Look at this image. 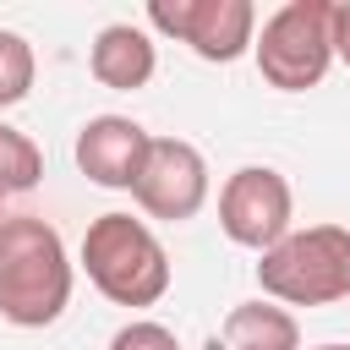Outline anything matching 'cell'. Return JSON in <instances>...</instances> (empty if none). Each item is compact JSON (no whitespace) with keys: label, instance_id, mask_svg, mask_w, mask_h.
Returning a JSON list of instances; mask_svg holds the SVG:
<instances>
[{"label":"cell","instance_id":"cell-5","mask_svg":"<svg viewBox=\"0 0 350 350\" xmlns=\"http://www.w3.org/2000/svg\"><path fill=\"white\" fill-rule=\"evenodd\" d=\"M148 22L164 38L191 44V55L208 66L241 60L257 38V5L252 0H153Z\"/></svg>","mask_w":350,"mask_h":350},{"label":"cell","instance_id":"cell-8","mask_svg":"<svg viewBox=\"0 0 350 350\" xmlns=\"http://www.w3.org/2000/svg\"><path fill=\"white\" fill-rule=\"evenodd\" d=\"M148 148H153V137L131 115H93L77 131V170L93 186L131 191L137 175H142V164H148Z\"/></svg>","mask_w":350,"mask_h":350},{"label":"cell","instance_id":"cell-11","mask_svg":"<svg viewBox=\"0 0 350 350\" xmlns=\"http://www.w3.org/2000/svg\"><path fill=\"white\" fill-rule=\"evenodd\" d=\"M38 175H44V153H38V142H33L27 131H16V126L0 120V191H5V197L33 191Z\"/></svg>","mask_w":350,"mask_h":350},{"label":"cell","instance_id":"cell-12","mask_svg":"<svg viewBox=\"0 0 350 350\" xmlns=\"http://www.w3.org/2000/svg\"><path fill=\"white\" fill-rule=\"evenodd\" d=\"M33 77H38V60H33V44L11 27H0V109L22 104L33 93Z\"/></svg>","mask_w":350,"mask_h":350},{"label":"cell","instance_id":"cell-13","mask_svg":"<svg viewBox=\"0 0 350 350\" xmlns=\"http://www.w3.org/2000/svg\"><path fill=\"white\" fill-rule=\"evenodd\" d=\"M109 350H180V339H175V328H164L153 317H137L109 339Z\"/></svg>","mask_w":350,"mask_h":350},{"label":"cell","instance_id":"cell-7","mask_svg":"<svg viewBox=\"0 0 350 350\" xmlns=\"http://www.w3.org/2000/svg\"><path fill=\"white\" fill-rule=\"evenodd\" d=\"M131 197H137V208L148 219H164V224L197 219L202 202H208V159L186 137H153Z\"/></svg>","mask_w":350,"mask_h":350},{"label":"cell","instance_id":"cell-3","mask_svg":"<svg viewBox=\"0 0 350 350\" xmlns=\"http://www.w3.org/2000/svg\"><path fill=\"white\" fill-rule=\"evenodd\" d=\"M257 284L279 306H334L350 295V230L306 224L257 252Z\"/></svg>","mask_w":350,"mask_h":350},{"label":"cell","instance_id":"cell-16","mask_svg":"<svg viewBox=\"0 0 350 350\" xmlns=\"http://www.w3.org/2000/svg\"><path fill=\"white\" fill-rule=\"evenodd\" d=\"M0 219H5V191H0Z\"/></svg>","mask_w":350,"mask_h":350},{"label":"cell","instance_id":"cell-10","mask_svg":"<svg viewBox=\"0 0 350 350\" xmlns=\"http://www.w3.org/2000/svg\"><path fill=\"white\" fill-rule=\"evenodd\" d=\"M224 350H301V323L279 301H241L224 317Z\"/></svg>","mask_w":350,"mask_h":350},{"label":"cell","instance_id":"cell-1","mask_svg":"<svg viewBox=\"0 0 350 350\" xmlns=\"http://www.w3.org/2000/svg\"><path fill=\"white\" fill-rule=\"evenodd\" d=\"M71 306V257L49 219H0V317L16 328H49Z\"/></svg>","mask_w":350,"mask_h":350},{"label":"cell","instance_id":"cell-15","mask_svg":"<svg viewBox=\"0 0 350 350\" xmlns=\"http://www.w3.org/2000/svg\"><path fill=\"white\" fill-rule=\"evenodd\" d=\"M312 350H350V345H312Z\"/></svg>","mask_w":350,"mask_h":350},{"label":"cell","instance_id":"cell-4","mask_svg":"<svg viewBox=\"0 0 350 350\" xmlns=\"http://www.w3.org/2000/svg\"><path fill=\"white\" fill-rule=\"evenodd\" d=\"M257 71L279 93H306L334 66V5L328 0H290L279 5L262 33L252 38Z\"/></svg>","mask_w":350,"mask_h":350},{"label":"cell","instance_id":"cell-9","mask_svg":"<svg viewBox=\"0 0 350 350\" xmlns=\"http://www.w3.org/2000/svg\"><path fill=\"white\" fill-rule=\"evenodd\" d=\"M88 71H93L98 88L137 93V88L153 82L159 49H153V38H148L137 22H109V27H98V38H93V49H88Z\"/></svg>","mask_w":350,"mask_h":350},{"label":"cell","instance_id":"cell-2","mask_svg":"<svg viewBox=\"0 0 350 350\" xmlns=\"http://www.w3.org/2000/svg\"><path fill=\"white\" fill-rule=\"evenodd\" d=\"M82 268L93 290L115 306H153L170 290V252L131 213H98L82 235Z\"/></svg>","mask_w":350,"mask_h":350},{"label":"cell","instance_id":"cell-6","mask_svg":"<svg viewBox=\"0 0 350 350\" xmlns=\"http://www.w3.org/2000/svg\"><path fill=\"white\" fill-rule=\"evenodd\" d=\"M290 219H295L290 180L268 164H241L219 186V230L246 252H268L273 241H284Z\"/></svg>","mask_w":350,"mask_h":350},{"label":"cell","instance_id":"cell-14","mask_svg":"<svg viewBox=\"0 0 350 350\" xmlns=\"http://www.w3.org/2000/svg\"><path fill=\"white\" fill-rule=\"evenodd\" d=\"M334 60L350 66V0L334 5Z\"/></svg>","mask_w":350,"mask_h":350}]
</instances>
